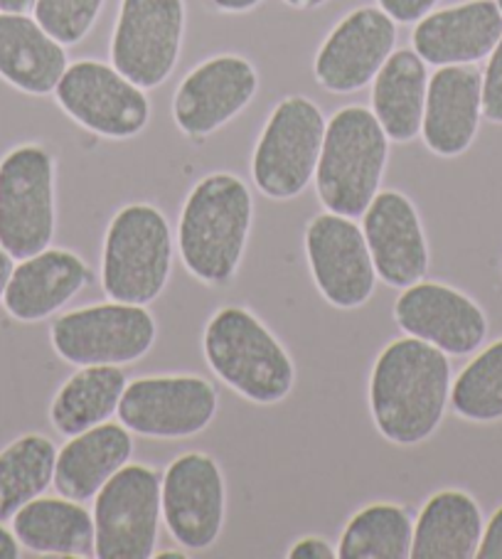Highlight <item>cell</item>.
<instances>
[{
    "label": "cell",
    "mask_w": 502,
    "mask_h": 559,
    "mask_svg": "<svg viewBox=\"0 0 502 559\" xmlns=\"http://www.w3.org/2000/svg\"><path fill=\"white\" fill-rule=\"evenodd\" d=\"M284 3L291 5V8H298V11H311V8L325 5L327 0H284Z\"/></svg>",
    "instance_id": "obj_40"
},
{
    "label": "cell",
    "mask_w": 502,
    "mask_h": 559,
    "mask_svg": "<svg viewBox=\"0 0 502 559\" xmlns=\"http://www.w3.org/2000/svg\"><path fill=\"white\" fill-rule=\"evenodd\" d=\"M55 99L67 117L101 139H133L148 127L151 102L146 90L99 60H80L67 67Z\"/></svg>",
    "instance_id": "obj_10"
},
{
    "label": "cell",
    "mask_w": 502,
    "mask_h": 559,
    "mask_svg": "<svg viewBox=\"0 0 502 559\" xmlns=\"http://www.w3.org/2000/svg\"><path fill=\"white\" fill-rule=\"evenodd\" d=\"M397 45V23L382 8L347 13L315 55L313 74L323 90L355 94L370 84Z\"/></svg>",
    "instance_id": "obj_17"
},
{
    "label": "cell",
    "mask_w": 502,
    "mask_h": 559,
    "mask_svg": "<svg viewBox=\"0 0 502 559\" xmlns=\"http://www.w3.org/2000/svg\"><path fill=\"white\" fill-rule=\"evenodd\" d=\"M21 557V543L13 535V530H8L0 523V559H17Z\"/></svg>",
    "instance_id": "obj_36"
},
{
    "label": "cell",
    "mask_w": 502,
    "mask_h": 559,
    "mask_svg": "<svg viewBox=\"0 0 502 559\" xmlns=\"http://www.w3.org/2000/svg\"><path fill=\"white\" fill-rule=\"evenodd\" d=\"M57 447L45 433H25L0 451V523L55 484Z\"/></svg>",
    "instance_id": "obj_28"
},
{
    "label": "cell",
    "mask_w": 502,
    "mask_h": 559,
    "mask_svg": "<svg viewBox=\"0 0 502 559\" xmlns=\"http://www.w3.org/2000/svg\"><path fill=\"white\" fill-rule=\"evenodd\" d=\"M414 518L399 503H370L357 510L337 543L340 559H409Z\"/></svg>",
    "instance_id": "obj_29"
},
{
    "label": "cell",
    "mask_w": 502,
    "mask_h": 559,
    "mask_svg": "<svg viewBox=\"0 0 502 559\" xmlns=\"http://www.w3.org/2000/svg\"><path fill=\"white\" fill-rule=\"evenodd\" d=\"M303 247L313 284L327 304L355 311L374 296V262L362 227L352 217L321 212L306 225Z\"/></svg>",
    "instance_id": "obj_14"
},
{
    "label": "cell",
    "mask_w": 502,
    "mask_h": 559,
    "mask_svg": "<svg viewBox=\"0 0 502 559\" xmlns=\"http://www.w3.org/2000/svg\"><path fill=\"white\" fill-rule=\"evenodd\" d=\"M451 409L473 424L502 419V338L482 348L451 384Z\"/></svg>",
    "instance_id": "obj_30"
},
{
    "label": "cell",
    "mask_w": 502,
    "mask_h": 559,
    "mask_svg": "<svg viewBox=\"0 0 502 559\" xmlns=\"http://www.w3.org/2000/svg\"><path fill=\"white\" fill-rule=\"evenodd\" d=\"M390 139L367 106H345L325 127L315 192L327 212L362 217L380 192Z\"/></svg>",
    "instance_id": "obj_4"
},
{
    "label": "cell",
    "mask_w": 502,
    "mask_h": 559,
    "mask_svg": "<svg viewBox=\"0 0 502 559\" xmlns=\"http://www.w3.org/2000/svg\"><path fill=\"white\" fill-rule=\"evenodd\" d=\"M35 8V0H0V13H27Z\"/></svg>",
    "instance_id": "obj_39"
},
{
    "label": "cell",
    "mask_w": 502,
    "mask_h": 559,
    "mask_svg": "<svg viewBox=\"0 0 502 559\" xmlns=\"http://www.w3.org/2000/svg\"><path fill=\"white\" fill-rule=\"evenodd\" d=\"M259 92L256 67L241 55H217L188 72L172 96V119L190 139H205L237 119Z\"/></svg>",
    "instance_id": "obj_15"
},
{
    "label": "cell",
    "mask_w": 502,
    "mask_h": 559,
    "mask_svg": "<svg viewBox=\"0 0 502 559\" xmlns=\"http://www.w3.org/2000/svg\"><path fill=\"white\" fill-rule=\"evenodd\" d=\"M160 506L163 523L182 549H210L227 518V484L217 461L202 451L172 459L160 476Z\"/></svg>",
    "instance_id": "obj_13"
},
{
    "label": "cell",
    "mask_w": 502,
    "mask_h": 559,
    "mask_svg": "<svg viewBox=\"0 0 502 559\" xmlns=\"http://www.w3.org/2000/svg\"><path fill=\"white\" fill-rule=\"evenodd\" d=\"M376 278L392 288L419 284L429 272L431 254L419 210L399 190L376 192L362 215Z\"/></svg>",
    "instance_id": "obj_18"
},
{
    "label": "cell",
    "mask_w": 502,
    "mask_h": 559,
    "mask_svg": "<svg viewBox=\"0 0 502 559\" xmlns=\"http://www.w3.org/2000/svg\"><path fill=\"white\" fill-rule=\"evenodd\" d=\"M202 353L210 370L249 402L272 407L294 392L291 353L244 306H222L215 311L202 333Z\"/></svg>",
    "instance_id": "obj_3"
},
{
    "label": "cell",
    "mask_w": 502,
    "mask_h": 559,
    "mask_svg": "<svg viewBox=\"0 0 502 559\" xmlns=\"http://www.w3.org/2000/svg\"><path fill=\"white\" fill-rule=\"evenodd\" d=\"M451 360L437 345L404 335L384 345L370 372V414L394 447L411 449L439 431L451 402Z\"/></svg>",
    "instance_id": "obj_1"
},
{
    "label": "cell",
    "mask_w": 502,
    "mask_h": 559,
    "mask_svg": "<svg viewBox=\"0 0 502 559\" xmlns=\"http://www.w3.org/2000/svg\"><path fill=\"white\" fill-rule=\"evenodd\" d=\"M186 35V0H121L111 64L141 90H156L176 70Z\"/></svg>",
    "instance_id": "obj_12"
},
{
    "label": "cell",
    "mask_w": 502,
    "mask_h": 559,
    "mask_svg": "<svg viewBox=\"0 0 502 559\" xmlns=\"http://www.w3.org/2000/svg\"><path fill=\"white\" fill-rule=\"evenodd\" d=\"M427 62L414 50H397L372 80V114L394 143H409L421 133L427 109Z\"/></svg>",
    "instance_id": "obj_25"
},
{
    "label": "cell",
    "mask_w": 502,
    "mask_h": 559,
    "mask_svg": "<svg viewBox=\"0 0 502 559\" xmlns=\"http://www.w3.org/2000/svg\"><path fill=\"white\" fill-rule=\"evenodd\" d=\"M286 557L288 559H335L337 547H333L323 537L308 535L298 539V543H294L291 549L286 552Z\"/></svg>",
    "instance_id": "obj_34"
},
{
    "label": "cell",
    "mask_w": 502,
    "mask_h": 559,
    "mask_svg": "<svg viewBox=\"0 0 502 559\" xmlns=\"http://www.w3.org/2000/svg\"><path fill=\"white\" fill-rule=\"evenodd\" d=\"M92 282L84 259L62 247H47L13 269L5 286L3 306L15 321L37 323L55 316Z\"/></svg>",
    "instance_id": "obj_21"
},
{
    "label": "cell",
    "mask_w": 502,
    "mask_h": 559,
    "mask_svg": "<svg viewBox=\"0 0 502 559\" xmlns=\"http://www.w3.org/2000/svg\"><path fill=\"white\" fill-rule=\"evenodd\" d=\"M158 323L146 306L106 301L74 308L55 318L50 343L64 362L131 365L151 353Z\"/></svg>",
    "instance_id": "obj_8"
},
{
    "label": "cell",
    "mask_w": 502,
    "mask_h": 559,
    "mask_svg": "<svg viewBox=\"0 0 502 559\" xmlns=\"http://www.w3.org/2000/svg\"><path fill=\"white\" fill-rule=\"evenodd\" d=\"M92 515L96 559H151L163 523L160 474L129 461L94 496Z\"/></svg>",
    "instance_id": "obj_9"
},
{
    "label": "cell",
    "mask_w": 502,
    "mask_h": 559,
    "mask_svg": "<svg viewBox=\"0 0 502 559\" xmlns=\"http://www.w3.org/2000/svg\"><path fill=\"white\" fill-rule=\"evenodd\" d=\"M482 510L466 490L433 493L414 520L411 559H473L482 537Z\"/></svg>",
    "instance_id": "obj_24"
},
{
    "label": "cell",
    "mask_w": 502,
    "mask_h": 559,
    "mask_svg": "<svg viewBox=\"0 0 502 559\" xmlns=\"http://www.w3.org/2000/svg\"><path fill=\"white\" fill-rule=\"evenodd\" d=\"M327 121L321 106L306 96L276 104L251 156V178L272 200H291L311 186L321 160Z\"/></svg>",
    "instance_id": "obj_6"
},
{
    "label": "cell",
    "mask_w": 502,
    "mask_h": 559,
    "mask_svg": "<svg viewBox=\"0 0 502 559\" xmlns=\"http://www.w3.org/2000/svg\"><path fill=\"white\" fill-rule=\"evenodd\" d=\"M172 229L156 205L133 202L111 217L101 249V288L109 301L148 306L172 274Z\"/></svg>",
    "instance_id": "obj_5"
},
{
    "label": "cell",
    "mask_w": 502,
    "mask_h": 559,
    "mask_svg": "<svg viewBox=\"0 0 502 559\" xmlns=\"http://www.w3.org/2000/svg\"><path fill=\"white\" fill-rule=\"evenodd\" d=\"M55 229V158L25 143L0 160V247L21 262L50 247Z\"/></svg>",
    "instance_id": "obj_7"
},
{
    "label": "cell",
    "mask_w": 502,
    "mask_h": 559,
    "mask_svg": "<svg viewBox=\"0 0 502 559\" xmlns=\"http://www.w3.org/2000/svg\"><path fill=\"white\" fill-rule=\"evenodd\" d=\"M156 559H186L190 557V552L186 549V552H180V549H166V552H156L153 555Z\"/></svg>",
    "instance_id": "obj_41"
},
{
    "label": "cell",
    "mask_w": 502,
    "mask_h": 559,
    "mask_svg": "<svg viewBox=\"0 0 502 559\" xmlns=\"http://www.w3.org/2000/svg\"><path fill=\"white\" fill-rule=\"evenodd\" d=\"M482 72L476 64L439 67L429 80L421 139L441 158H458L478 136Z\"/></svg>",
    "instance_id": "obj_20"
},
{
    "label": "cell",
    "mask_w": 502,
    "mask_h": 559,
    "mask_svg": "<svg viewBox=\"0 0 502 559\" xmlns=\"http://www.w3.org/2000/svg\"><path fill=\"white\" fill-rule=\"evenodd\" d=\"M394 23H419L437 8L439 0H376Z\"/></svg>",
    "instance_id": "obj_33"
},
{
    "label": "cell",
    "mask_w": 502,
    "mask_h": 559,
    "mask_svg": "<svg viewBox=\"0 0 502 559\" xmlns=\"http://www.w3.org/2000/svg\"><path fill=\"white\" fill-rule=\"evenodd\" d=\"M104 0H35V21L50 33L57 43H82L96 23Z\"/></svg>",
    "instance_id": "obj_31"
},
{
    "label": "cell",
    "mask_w": 502,
    "mask_h": 559,
    "mask_svg": "<svg viewBox=\"0 0 502 559\" xmlns=\"http://www.w3.org/2000/svg\"><path fill=\"white\" fill-rule=\"evenodd\" d=\"M495 3H498V8H500V13H502V0H495Z\"/></svg>",
    "instance_id": "obj_42"
},
{
    "label": "cell",
    "mask_w": 502,
    "mask_h": 559,
    "mask_svg": "<svg viewBox=\"0 0 502 559\" xmlns=\"http://www.w3.org/2000/svg\"><path fill=\"white\" fill-rule=\"evenodd\" d=\"M21 547L50 557H94V515L70 498H35L11 520Z\"/></svg>",
    "instance_id": "obj_26"
},
{
    "label": "cell",
    "mask_w": 502,
    "mask_h": 559,
    "mask_svg": "<svg viewBox=\"0 0 502 559\" xmlns=\"http://www.w3.org/2000/svg\"><path fill=\"white\" fill-rule=\"evenodd\" d=\"M133 456V431L119 421L74 433L57 449L55 488L57 493L86 503L106 486V480L129 464Z\"/></svg>",
    "instance_id": "obj_22"
},
{
    "label": "cell",
    "mask_w": 502,
    "mask_h": 559,
    "mask_svg": "<svg viewBox=\"0 0 502 559\" xmlns=\"http://www.w3.org/2000/svg\"><path fill=\"white\" fill-rule=\"evenodd\" d=\"M259 3H262V0H212V5L222 13H247L254 11Z\"/></svg>",
    "instance_id": "obj_37"
},
{
    "label": "cell",
    "mask_w": 502,
    "mask_h": 559,
    "mask_svg": "<svg viewBox=\"0 0 502 559\" xmlns=\"http://www.w3.org/2000/svg\"><path fill=\"white\" fill-rule=\"evenodd\" d=\"M500 37L502 13L495 0H466L423 15L414 27L411 50L433 67L476 64L490 57Z\"/></svg>",
    "instance_id": "obj_19"
},
{
    "label": "cell",
    "mask_w": 502,
    "mask_h": 559,
    "mask_svg": "<svg viewBox=\"0 0 502 559\" xmlns=\"http://www.w3.org/2000/svg\"><path fill=\"white\" fill-rule=\"evenodd\" d=\"M394 323L404 335L437 345L456 358L480 350L490 331L486 311L468 294L423 278L402 288L394 301Z\"/></svg>",
    "instance_id": "obj_16"
},
{
    "label": "cell",
    "mask_w": 502,
    "mask_h": 559,
    "mask_svg": "<svg viewBox=\"0 0 502 559\" xmlns=\"http://www.w3.org/2000/svg\"><path fill=\"white\" fill-rule=\"evenodd\" d=\"M480 559H502V506L492 513L488 525L482 527V537L478 545Z\"/></svg>",
    "instance_id": "obj_35"
},
{
    "label": "cell",
    "mask_w": 502,
    "mask_h": 559,
    "mask_svg": "<svg viewBox=\"0 0 502 559\" xmlns=\"http://www.w3.org/2000/svg\"><path fill=\"white\" fill-rule=\"evenodd\" d=\"M219 394L200 374H153L125 384L116 417L146 439H188L217 417Z\"/></svg>",
    "instance_id": "obj_11"
},
{
    "label": "cell",
    "mask_w": 502,
    "mask_h": 559,
    "mask_svg": "<svg viewBox=\"0 0 502 559\" xmlns=\"http://www.w3.org/2000/svg\"><path fill=\"white\" fill-rule=\"evenodd\" d=\"M129 378L121 365H84L57 390L50 404V421L62 437H74L99 427L119 412Z\"/></svg>",
    "instance_id": "obj_27"
},
{
    "label": "cell",
    "mask_w": 502,
    "mask_h": 559,
    "mask_svg": "<svg viewBox=\"0 0 502 559\" xmlns=\"http://www.w3.org/2000/svg\"><path fill=\"white\" fill-rule=\"evenodd\" d=\"M64 45L27 13H0V76L33 96L52 94L67 72Z\"/></svg>",
    "instance_id": "obj_23"
},
{
    "label": "cell",
    "mask_w": 502,
    "mask_h": 559,
    "mask_svg": "<svg viewBox=\"0 0 502 559\" xmlns=\"http://www.w3.org/2000/svg\"><path fill=\"white\" fill-rule=\"evenodd\" d=\"M482 119L502 127V37L482 72Z\"/></svg>",
    "instance_id": "obj_32"
},
{
    "label": "cell",
    "mask_w": 502,
    "mask_h": 559,
    "mask_svg": "<svg viewBox=\"0 0 502 559\" xmlns=\"http://www.w3.org/2000/svg\"><path fill=\"white\" fill-rule=\"evenodd\" d=\"M254 200L235 173H210L182 202L176 245L182 264L207 286L229 284L244 259Z\"/></svg>",
    "instance_id": "obj_2"
},
{
    "label": "cell",
    "mask_w": 502,
    "mask_h": 559,
    "mask_svg": "<svg viewBox=\"0 0 502 559\" xmlns=\"http://www.w3.org/2000/svg\"><path fill=\"white\" fill-rule=\"evenodd\" d=\"M15 259L5 252L3 247H0V301H3V294H5V286L11 282V274L15 269Z\"/></svg>",
    "instance_id": "obj_38"
}]
</instances>
